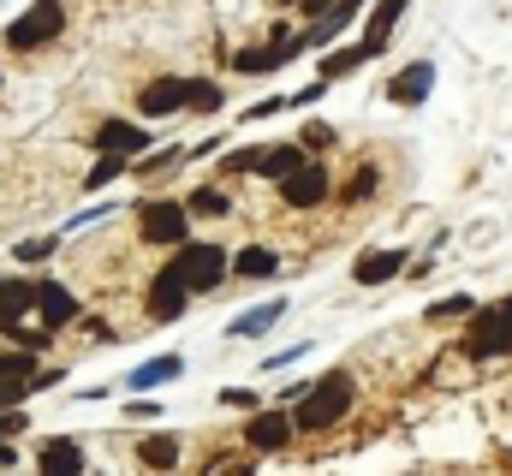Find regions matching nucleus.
I'll use <instances>...</instances> for the list:
<instances>
[{
    "mask_svg": "<svg viewBox=\"0 0 512 476\" xmlns=\"http://www.w3.org/2000/svg\"><path fill=\"white\" fill-rule=\"evenodd\" d=\"M405 6H411V0H382V6L370 12V24H364V42H370V48H382L387 36H393V24H399Z\"/></svg>",
    "mask_w": 512,
    "mask_h": 476,
    "instance_id": "6ab92c4d",
    "label": "nucleus"
},
{
    "mask_svg": "<svg viewBox=\"0 0 512 476\" xmlns=\"http://www.w3.org/2000/svg\"><path fill=\"white\" fill-rule=\"evenodd\" d=\"M30 393H36V381H0V411L6 405H24Z\"/></svg>",
    "mask_w": 512,
    "mask_h": 476,
    "instance_id": "7c9ffc66",
    "label": "nucleus"
},
{
    "mask_svg": "<svg viewBox=\"0 0 512 476\" xmlns=\"http://www.w3.org/2000/svg\"><path fill=\"white\" fill-rule=\"evenodd\" d=\"M274 268H280V256H274V250H262V244H251V250H239V256H233V274H245V280H268Z\"/></svg>",
    "mask_w": 512,
    "mask_h": 476,
    "instance_id": "412c9836",
    "label": "nucleus"
},
{
    "mask_svg": "<svg viewBox=\"0 0 512 476\" xmlns=\"http://www.w3.org/2000/svg\"><path fill=\"white\" fill-rule=\"evenodd\" d=\"M36 310V280H0V334L18 328V316Z\"/></svg>",
    "mask_w": 512,
    "mask_h": 476,
    "instance_id": "2eb2a0df",
    "label": "nucleus"
},
{
    "mask_svg": "<svg viewBox=\"0 0 512 476\" xmlns=\"http://www.w3.org/2000/svg\"><path fill=\"white\" fill-rule=\"evenodd\" d=\"M280 316H286V304L274 298V304H262V310H251V316H239V322H233V334H262V328H274Z\"/></svg>",
    "mask_w": 512,
    "mask_h": 476,
    "instance_id": "393cba45",
    "label": "nucleus"
},
{
    "mask_svg": "<svg viewBox=\"0 0 512 476\" xmlns=\"http://www.w3.org/2000/svg\"><path fill=\"white\" fill-rule=\"evenodd\" d=\"M179 375V357H149L143 369H131L126 387H161V381H173Z\"/></svg>",
    "mask_w": 512,
    "mask_h": 476,
    "instance_id": "b1692460",
    "label": "nucleus"
},
{
    "mask_svg": "<svg viewBox=\"0 0 512 476\" xmlns=\"http://www.w3.org/2000/svg\"><path fill=\"white\" fill-rule=\"evenodd\" d=\"M465 352L471 357H501L512 352V292L489 310H471V334H465Z\"/></svg>",
    "mask_w": 512,
    "mask_h": 476,
    "instance_id": "20e7f679",
    "label": "nucleus"
},
{
    "mask_svg": "<svg viewBox=\"0 0 512 476\" xmlns=\"http://www.w3.org/2000/svg\"><path fill=\"white\" fill-rule=\"evenodd\" d=\"M0 381H36V352L30 346H0Z\"/></svg>",
    "mask_w": 512,
    "mask_h": 476,
    "instance_id": "4be33fe9",
    "label": "nucleus"
},
{
    "mask_svg": "<svg viewBox=\"0 0 512 476\" xmlns=\"http://www.w3.org/2000/svg\"><path fill=\"white\" fill-rule=\"evenodd\" d=\"M298 54H304V36H280V42H262V48L233 54V72L262 78V72H280V66H286V60H298Z\"/></svg>",
    "mask_w": 512,
    "mask_h": 476,
    "instance_id": "423d86ee",
    "label": "nucleus"
},
{
    "mask_svg": "<svg viewBox=\"0 0 512 476\" xmlns=\"http://www.w3.org/2000/svg\"><path fill=\"white\" fill-rule=\"evenodd\" d=\"M137 233H143V244H185V238H191V209L173 203V197L143 203V209H137Z\"/></svg>",
    "mask_w": 512,
    "mask_h": 476,
    "instance_id": "39448f33",
    "label": "nucleus"
},
{
    "mask_svg": "<svg viewBox=\"0 0 512 476\" xmlns=\"http://www.w3.org/2000/svg\"><path fill=\"white\" fill-rule=\"evenodd\" d=\"M126 167H131L126 155H102V161L90 167V179H84V185H90V191H102V185H114V179H120Z\"/></svg>",
    "mask_w": 512,
    "mask_h": 476,
    "instance_id": "bb28decb",
    "label": "nucleus"
},
{
    "mask_svg": "<svg viewBox=\"0 0 512 476\" xmlns=\"http://www.w3.org/2000/svg\"><path fill=\"white\" fill-rule=\"evenodd\" d=\"M90 459H84V447L78 441H48L42 453H36V471H84Z\"/></svg>",
    "mask_w": 512,
    "mask_h": 476,
    "instance_id": "f3484780",
    "label": "nucleus"
},
{
    "mask_svg": "<svg viewBox=\"0 0 512 476\" xmlns=\"http://www.w3.org/2000/svg\"><path fill=\"white\" fill-rule=\"evenodd\" d=\"M376 185H382V179H376V167H364V173L346 185V203H370V191H376Z\"/></svg>",
    "mask_w": 512,
    "mask_h": 476,
    "instance_id": "c85d7f7f",
    "label": "nucleus"
},
{
    "mask_svg": "<svg viewBox=\"0 0 512 476\" xmlns=\"http://www.w3.org/2000/svg\"><path fill=\"white\" fill-rule=\"evenodd\" d=\"M227 96H221V84H209V78H185V108L191 114H215Z\"/></svg>",
    "mask_w": 512,
    "mask_h": 476,
    "instance_id": "5701e85b",
    "label": "nucleus"
},
{
    "mask_svg": "<svg viewBox=\"0 0 512 476\" xmlns=\"http://www.w3.org/2000/svg\"><path fill=\"white\" fill-rule=\"evenodd\" d=\"M298 161H304V143H256L251 173H262V179H274V185H280Z\"/></svg>",
    "mask_w": 512,
    "mask_h": 476,
    "instance_id": "ddd939ff",
    "label": "nucleus"
},
{
    "mask_svg": "<svg viewBox=\"0 0 512 476\" xmlns=\"http://www.w3.org/2000/svg\"><path fill=\"white\" fill-rule=\"evenodd\" d=\"M429 84H435V66H429V60H411L405 72H393L387 102H393V108H417V102L429 96Z\"/></svg>",
    "mask_w": 512,
    "mask_h": 476,
    "instance_id": "f8f14e48",
    "label": "nucleus"
},
{
    "mask_svg": "<svg viewBox=\"0 0 512 476\" xmlns=\"http://www.w3.org/2000/svg\"><path fill=\"white\" fill-rule=\"evenodd\" d=\"M304 143H310V149H316V143H334V131H328L322 119H310V125H304Z\"/></svg>",
    "mask_w": 512,
    "mask_h": 476,
    "instance_id": "2f4dec72",
    "label": "nucleus"
},
{
    "mask_svg": "<svg viewBox=\"0 0 512 476\" xmlns=\"http://www.w3.org/2000/svg\"><path fill=\"white\" fill-rule=\"evenodd\" d=\"M36 316H42V328L54 334V328H66V322H78V298H72L60 280H36Z\"/></svg>",
    "mask_w": 512,
    "mask_h": 476,
    "instance_id": "1a4fd4ad",
    "label": "nucleus"
},
{
    "mask_svg": "<svg viewBox=\"0 0 512 476\" xmlns=\"http://www.w3.org/2000/svg\"><path fill=\"white\" fill-rule=\"evenodd\" d=\"M453 316H471V292H459V298H447V304L429 310V322H453Z\"/></svg>",
    "mask_w": 512,
    "mask_h": 476,
    "instance_id": "c756f323",
    "label": "nucleus"
},
{
    "mask_svg": "<svg viewBox=\"0 0 512 476\" xmlns=\"http://www.w3.org/2000/svg\"><path fill=\"white\" fill-rule=\"evenodd\" d=\"M137 459H143L149 471H167V465H179V441H173V435H143V441H137Z\"/></svg>",
    "mask_w": 512,
    "mask_h": 476,
    "instance_id": "a211bd4d",
    "label": "nucleus"
},
{
    "mask_svg": "<svg viewBox=\"0 0 512 476\" xmlns=\"http://www.w3.org/2000/svg\"><path fill=\"white\" fill-rule=\"evenodd\" d=\"M179 108H185V78H155V84L137 90V114L143 119H167Z\"/></svg>",
    "mask_w": 512,
    "mask_h": 476,
    "instance_id": "9b49d317",
    "label": "nucleus"
},
{
    "mask_svg": "<svg viewBox=\"0 0 512 476\" xmlns=\"http://www.w3.org/2000/svg\"><path fill=\"white\" fill-rule=\"evenodd\" d=\"M298 6H304V12H316V18H328V12H334V0H298Z\"/></svg>",
    "mask_w": 512,
    "mask_h": 476,
    "instance_id": "473e14b6",
    "label": "nucleus"
},
{
    "mask_svg": "<svg viewBox=\"0 0 512 476\" xmlns=\"http://www.w3.org/2000/svg\"><path fill=\"white\" fill-rule=\"evenodd\" d=\"M185 209H191V215H209V221H215V215H227V197H221V191H215V185H197V191H191V203H185Z\"/></svg>",
    "mask_w": 512,
    "mask_h": 476,
    "instance_id": "a878e982",
    "label": "nucleus"
},
{
    "mask_svg": "<svg viewBox=\"0 0 512 476\" xmlns=\"http://www.w3.org/2000/svg\"><path fill=\"white\" fill-rule=\"evenodd\" d=\"M60 30H66V0H36V6H24V12L6 24V48H12V54H36V48H48Z\"/></svg>",
    "mask_w": 512,
    "mask_h": 476,
    "instance_id": "f03ea898",
    "label": "nucleus"
},
{
    "mask_svg": "<svg viewBox=\"0 0 512 476\" xmlns=\"http://www.w3.org/2000/svg\"><path fill=\"white\" fill-rule=\"evenodd\" d=\"M173 268L185 274V286H191V298L197 292H215L221 280H227V250L221 244H203V238H185V244H173Z\"/></svg>",
    "mask_w": 512,
    "mask_h": 476,
    "instance_id": "7ed1b4c3",
    "label": "nucleus"
},
{
    "mask_svg": "<svg viewBox=\"0 0 512 476\" xmlns=\"http://www.w3.org/2000/svg\"><path fill=\"white\" fill-rule=\"evenodd\" d=\"M54 250H60V238H24L18 244V262H48Z\"/></svg>",
    "mask_w": 512,
    "mask_h": 476,
    "instance_id": "cd10ccee",
    "label": "nucleus"
},
{
    "mask_svg": "<svg viewBox=\"0 0 512 476\" xmlns=\"http://www.w3.org/2000/svg\"><path fill=\"white\" fill-rule=\"evenodd\" d=\"M405 268V250H364L358 262H352V280L358 286H376V280H393Z\"/></svg>",
    "mask_w": 512,
    "mask_h": 476,
    "instance_id": "dca6fc26",
    "label": "nucleus"
},
{
    "mask_svg": "<svg viewBox=\"0 0 512 476\" xmlns=\"http://www.w3.org/2000/svg\"><path fill=\"white\" fill-rule=\"evenodd\" d=\"M280 197H286L292 209H316V203H328V167H316V161H298V167L280 179Z\"/></svg>",
    "mask_w": 512,
    "mask_h": 476,
    "instance_id": "0eeeda50",
    "label": "nucleus"
},
{
    "mask_svg": "<svg viewBox=\"0 0 512 476\" xmlns=\"http://www.w3.org/2000/svg\"><path fill=\"white\" fill-rule=\"evenodd\" d=\"M245 441H251L256 453H280V447L292 441V417H286V411H262V417H251Z\"/></svg>",
    "mask_w": 512,
    "mask_h": 476,
    "instance_id": "4468645a",
    "label": "nucleus"
},
{
    "mask_svg": "<svg viewBox=\"0 0 512 476\" xmlns=\"http://www.w3.org/2000/svg\"><path fill=\"white\" fill-rule=\"evenodd\" d=\"M12 465H18V447H12V441H0V471H12Z\"/></svg>",
    "mask_w": 512,
    "mask_h": 476,
    "instance_id": "72a5a7b5",
    "label": "nucleus"
},
{
    "mask_svg": "<svg viewBox=\"0 0 512 476\" xmlns=\"http://www.w3.org/2000/svg\"><path fill=\"white\" fill-rule=\"evenodd\" d=\"M346 411H352V375H346V369H334V375H322V381H310V387L298 393L292 429H304V435H322V429H334Z\"/></svg>",
    "mask_w": 512,
    "mask_h": 476,
    "instance_id": "f257e3e1",
    "label": "nucleus"
},
{
    "mask_svg": "<svg viewBox=\"0 0 512 476\" xmlns=\"http://www.w3.org/2000/svg\"><path fill=\"white\" fill-rule=\"evenodd\" d=\"M370 54H382V48H370V42H352V48H340L334 60H322V78L334 84V78H346V72H358V66L370 60Z\"/></svg>",
    "mask_w": 512,
    "mask_h": 476,
    "instance_id": "aec40b11",
    "label": "nucleus"
},
{
    "mask_svg": "<svg viewBox=\"0 0 512 476\" xmlns=\"http://www.w3.org/2000/svg\"><path fill=\"white\" fill-rule=\"evenodd\" d=\"M185 304H191V286H185V274L167 262V268L155 274V286H149V316H155V322H179Z\"/></svg>",
    "mask_w": 512,
    "mask_h": 476,
    "instance_id": "6e6552de",
    "label": "nucleus"
},
{
    "mask_svg": "<svg viewBox=\"0 0 512 476\" xmlns=\"http://www.w3.org/2000/svg\"><path fill=\"white\" fill-rule=\"evenodd\" d=\"M96 149H102V155H137V149H149V131H143V125H137V119H102V125H96Z\"/></svg>",
    "mask_w": 512,
    "mask_h": 476,
    "instance_id": "9d476101",
    "label": "nucleus"
}]
</instances>
